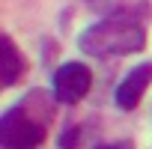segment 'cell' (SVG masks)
<instances>
[{"label":"cell","mask_w":152,"mask_h":149,"mask_svg":"<svg viewBox=\"0 0 152 149\" xmlns=\"http://www.w3.org/2000/svg\"><path fill=\"white\" fill-rule=\"evenodd\" d=\"M72 146H78V128H66L60 137V149H72Z\"/></svg>","instance_id":"obj_6"},{"label":"cell","mask_w":152,"mask_h":149,"mask_svg":"<svg viewBox=\"0 0 152 149\" xmlns=\"http://www.w3.org/2000/svg\"><path fill=\"white\" fill-rule=\"evenodd\" d=\"M96 149H134L128 140H119V143H104V146H96Z\"/></svg>","instance_id":"obj_7"},{"label":"cell","mask_w":152,"mask_h":149,"mask_svg":"<svg viewBox=\"0 0 152 149\" xmlns=\"http://www.w3.org/2000/svg\"><path fill=\"white\" fill-rule=\"evenodd\" d=\"M48 122H51V107L30 113V104L21 102L9 107L0 119V140H3L6 149H33L42 143Z\"/></svg>","instance_id":"obj_2"},{"label":"cell","mask_w":152,"mask_h":149,"mask_svg":"<svg viewBox=\"0 0 152 149\" xmlns=\"http://www.w3.org/2000/svg\"><path fill=\"white\" fill-rule=\"evenodd\" d=\"M90 87H93V72L84 63H66L54 74V99L63 104L81 102L90 93Z\"/></svg>","instance_id":"obj_3"},{"label":"cell","mask_w":152,"mask_h":149,"mask_svg":"<svg viewBox=\"0 0 152 149\" xmlns=\"http://www.w3.org/2000/svg\"><path fill=\"white\" fill-rule=\"evenodd\" d=\"M24 57L18 54L15 42L9 36L0 39V81H3V87H15L21 81V74H24Z\"/></svg>","instance_id":"obj_5"},{"label":"cell","mask_w":152,"mask_h":149,"mask_svg":"<svg viewBox=\"0 0 152 149\" xmlns=\"http://www.w3.org/2000/svg\"><path fill=\"white\" fill-rule=\"evenodd\" d=\"M78 45L90 57H119V54H134L146 45V18L143 9H122L113 12L96 24H90L81 36Z\"/></svg>","instance_id":"obj_1"},{"label":"cell","mask_w":152,"mask_h":149,"mask_svg":"<svg viewBox=\"0 0 152 149\" xmlns=\"http://www.w3.org/2000/svg\"><path fill=\"white\" fill-rule=\"evenodd\" d=\"M149 84H152V63H140L137 69H131L125 78L116 84V93H113L116 104L122 110H134L140 104V99H143V93H146Z\"/></svg>","instance_id":"obj_4"}]
</instances>
